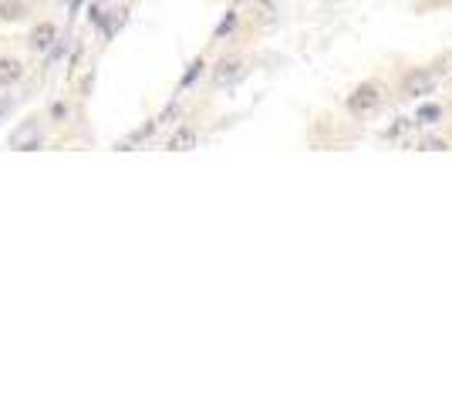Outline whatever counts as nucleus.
<instances>
[{
    "label": "nucleus",
    "mask_w": 452,
    "mask_h": 404,
    "mask_svg": "<svg viewBox=\"0 0 452 404\" xmlns=\"http://www.w3.org/2000/svg\"><path fill=\"white\" fill-rule=\"evenodd\" d=\"M378 101H381L378 84H361L358 91L348 98V111H351V115H368V111L378 108Z\"/></svg>",
    "instance_id": "obj_1"
},
{
    "label": "nucleus",
    "mask_w": 452,
    "mask_h": 404,
    "mask_svg": "<svg viewBox=\"0 0 452 404\" xmlns=\"http://www.w3.org/2000/svg\"><path fill=\"white\" fill-rule=\"evenodd\" d=\"M28 41H31L34 51H51L54 41H58V27H54L51 20H41V24H34V31Z\"/></svg>",
    "instance_id": "obj_2"
},
{
    "label": "nucleus",
    "mask_w": 452,
    "mask_h": 404,
    "mask_svg": "<svg viewBox=\"0 0 452 404\" xmlns=\"http://www.w3.org/2000/svg\"><path fill=\"white\" fill-rule=\"evenodd\" d=\"M20 78H24V64L17 61V58H0V88L17 84Z\"/></svg>",
    "instance_id": "obj_3"
},
{
    "label": "nucleus",
    "mask_w": 452,
    "mask_h": 404,
    "mask_svg": "<svg viewBox=\"0 0 452 404\" xmlns=\"http://www.w3.org/2000/svg\"><path fill=\"white\" fill-rule=\"evenodd\" d=\"M436 88V78L432 75H425V71H419V75H408L405 78V94L408 98H415V94H429Z\"/></svg>",
    "instance_id": "obj_4"
},
{
    "label": "nucleus",
    "mask_w": 452,
    "mask_h": 404,
    "mask_svg": "<svg viewBox=\"0 0 452 404\" xmlns=\"http://www.w3.org/2000/svg\"><path fill=\"white\" fill-rule=\"evenodd\" d=\"M193 145H196V132H193L189 125H183V128H176V132H172V139H169L166 149H169V152H189Z\"/></svg>",
    "instance_id": "obj_5"
},
{
    "label": "nucleus",
    "mask_w": 452,
    "mask_h": 404,
    "mask_svg": "<svg viewBox=\"0 0 452 404\" xmlns=\"http://www.w3.org/2000/svg\"><path fill=\"white\" fill-rule=\"evenodd\" d=\"M240 75H243V64L240 61H219L216 71H213V81L216 84H233Z\"/></svg>",
    "instance_id": "obj_6"
},
{
    "label": "nucleus",
    "mask_w": 452,
    "mask_h": 404,
    "mask_svg": "<svg viewBox=\"0 0 452 404\" xmlns=\"http://www.w3.org/2000/svg\"><path fill=\"white\" fill-rule=\"evenodd\" d=\"M24 145L37 149V128L34 125H24V128H17L14 135H11V149H24Z\"/></svg>",
    "instance_id": "obj_7"
},
{
    "label": "nucleus",
    "mask_w": 452,
    "mask_h": 404,
    "mask_svg": "<svg viewBox=\"0 0 452 404\" xmlns=\"http://www.w3.org/2000/svg\"><path fill=\"white\" fill-rule=\"evenodd\" d=\"M24 14H28L24 0H0V20H20Z\"/></svg>",
    "instance_id": "obj_8"
},
{
    "label": "nucleus",
    "mask_w": 452,
    "mask_h": 404,
    "mask_svg": "<svg viewBox=\"0 0 452 404\" xmlns=\"http://www.w3.org/2000/svg\"><path fill=\"white\" fill-rule=\"evenodd\" d=\"M415 118L425 125H436L439 118H442V108H439V105H422V108L415 111Z\"/></svg>",
    "instance_id": "obj_9"
},
{
    "label": "nucleus",
    "mask_w": 452,
    "mask_h": 404,
    "mask_svg": "<svg viewBox=\"0 0 452 404\" xmlns=\"http://www.w3.org/2000/svg\"><path fill=\"white\" fill-rule=\"evenodd\" d=\"M200 71H203V58H200V61H193V64H189L186 78H183V88H189V84L196 81V75H200Z\"/></svg>",
    "instance_id": "obj_10"
},
{
    "label": "nucleus",
    "mask_w": 452,
    "mask_h": 404,
    "mask_svg": "<svg viewBox=\"0 0 452 404\" xmlns=\"http://www.w3.org/2000/svg\"><path fill=\"white\" fill-rule=\"evenodd\" d=\"M233 27H236V14H226V17H223V24L216 27V37H226Z\"/></svg>",
    "instance_id": "obj_11"
}]
</instances>
